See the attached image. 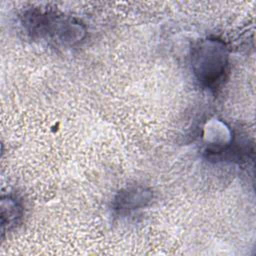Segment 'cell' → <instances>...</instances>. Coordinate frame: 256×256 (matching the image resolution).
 <instances>
[{"instance_id":"1","label":"cell","mask_w":256,"mask_h":256,"mask_svg":"<svg viewBox=\"0 0 256 256\" xmlns=\"http://www.w3.org/2000/svg\"><path fill=\"white\" fill-rule=\"evenodd\" d=\"M24 25L32 35L62 46H74L86 34L79 21L55 13L30 11L24 16Z\"/></svg>"},{"instance_id":"3","label":"cell","mask_w":256,"mask_h":256,"mask_svg":"<svg viewBox=\"0 0 256 256\" xmlns=\"http://www.w3.org/2000/svg\"><path fill=\"white\" fill-rule=\"evenodd\" d=\"M152 192L143 186H131L121 190L114 199V208L120 212L145 207L152 200Z\"/></svg>"},{"instance_id":"4","label":"cell","mask_w":256,"mask_h":256,"mask_svg":"<svg viewBox=\"0 0 256 256\" xmlns=\"http://www.w3.org/2000/svg\"><path fill=\"white\" fill-rule=\"evenodd\" d=\"M2 212V228L5 225H8L10 227L11 225L15 224L17 220L21 217L22 214V209L19 203L16 201V199L12 197H7L6 199H2V204H1Z\"/></svg>"},{"instance_id":"2","label":"cell","mask_w":256,"mask_h":256,"mask_svg":"<svg viewBox=\"0 0 256 256\" xmlns=\"http://www.w3.org/2000/svg\"><path fill=\"white\" fill-rule=\"evenodd\" d=\"M191 65L196 79L206 87L217 86L228 66L225 43L216 38L202 39L192 48Z\"/></svg>"}]
</instances>
